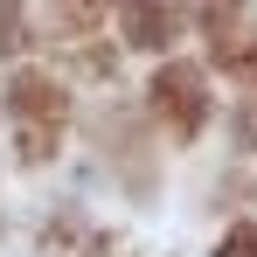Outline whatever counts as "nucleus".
<instances>
[{
  "label": "nucleus",
  "instance_id": "f257e3e1",
  "mask_svg": "<svg viewBox=\"0 0 257 257\" xmlns=\"http://www.w3.org/2000/svg\"><path fill=\"white\" fill-rule=\"evenodd\" d=\"M125 35L132 42H160V35H167V14H160V0H125Z\"/></svg>",
  "mask_w": 257,
  "mask_h": 257
}]
</instances>
